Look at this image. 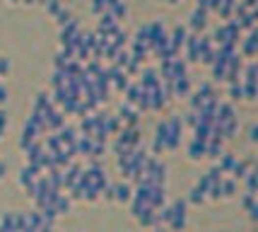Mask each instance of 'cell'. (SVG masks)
<instances>
[{
    "label": "cell",
    "instance_id": "14",
    "mask_svg": "<svg viewBox=\"0 0 258 232\" xmlns=\"http://www.w3.org/2000/svg\"><path fill=\"white\" fill-rule=\"evenodd\" d=\"M56 20H58V25H60V27H65V25H68V22H73L75 17H73V12H70L68 7H60V12L56 15Z\"/></svg>",
    "mask_w": 258,
    "mask_h": 232
},
{
    "label": "cell",
    "instance_id": "12",
    "mask_svg": "<svg viewBox=\"0 0 258 232\" xmlns=\"http://www.w3.org/2000/svg\"><path fill=\"white\" fill-rule=\"evenodd\" d=\"M210 68H212V78H215V80H225V75H227V63L215 60Z\"/></svg>",
    "mask_w": 258,
    "mask_h": 232
},
{
    "label": "cell",
    "instance_id": "9",
    "mask_svg": "<svg viewBox=\"0 0 258 232\" xmlns=\"http://www.w3.org/2000/svg\"><path fill=\"white\" fill-rule=\"evenodd\" d=\"M188 157L193 160V162H198V160H203L205 157V143H201V141H191V145H188Z\"/></svg>",
    "mask_w": 258,
    "mask_h": 232
},
{
    "label": "cell",
    "instance_id": "3",
    "mask_svg": "<svg viewBox=\"0 0 258 232\" xmlns=\"http://www.w3.org/2000/svg\"><path fill=\"white\" fill-rule=\"evenodd\" d=\"M133 199V189L128 181H121V184H111V201L118 203H128Z\"/></svg>",
    "mask_w": 258,
    "mask_h": 232
},
{
    "label": "cell",
    "instance_id": "5",
    "mask_svg": "<svg viewBox=\"0 0 258 232\" xmlns=\"http://www.w3.org/2000/svg\"><path fill=\"white\" fill-rule=\"evenodd\" d=\"M191 92V78L183 75V78H174L172 80V97H186Z\"/></svg>",
    "mask_w": 258,
    "mask_h": 232
},
{
    "label": "cell",
    "instance_id": "2",
    "mask_svg": "<svg viewBox=\"0 0 258 232\" xmlns=\"http://www.w3.org/2000/svg\"><path fill=\"white\" fill-rule=\"evenodd\" d=\"M256 44H258V36H256V29H254V31H249L246 39H241V41L236 44V46H239V56L254 58L256 56Z\"/></svg>",
    "mask_w": 258,
    "mask_h": 232
},
{
    "label": "cell",
    "instance_id": "13",
    "mask_svg": "<svg viewBox=\"0 0 258 232\" xmlns=\"http://www.w3.org/2000/svg\"><path fill=\"white\" fill-rule=\"evenodd\" d=\"M186 203H193V205H201V203H205V194H203L198 186H193L191 189V196L186 199Z\"/></svg>",
    "mask_w": 258,
    "mask_h": 232
},
{
    "label": "cell",
    "instance_id": "7",
    "mask_svg": "<svg viewBox=\"0 0 258 232\" xmlns=\"http://www.w3.org/2000/svg\"><path fill=\"white\" fill-rule=\"evenodd\" d=\"M186 39H188V31H186V27H181V25H176V27H174V31L169 34V44H172L176 51H181V49H183Z\"/></svg>",
    "mask_w": 258,
    "mask_h": 232
},
{
    "label": "cell",
    "instance_id": "20",
    "mask_svg": "<svg viewBox=\"0 0 258 232\" xmlns=\"http://www.w3.org/2000/svg\"><path fill=\"white\" fill-rule=\"evenodd\" d=\"M256 138H258V128H256V123H251V128H249V141L256 143Z\"/></svg>",
    "mask_w": 258,
    "mask_h": 232
},
{
    "label": "cell",
    "instance_id": "23",
    "mask_svg": "<svg viewBox=\"0 0 258 232\" xmlns=\"http://www.w3.org/2000/svg\"><path fill=\"white\" fill-rule=\"evenodd\" d=\"M36 2H39V5H44V7L49 5V0H36Z\"/></svg>",
    "mask_w": 258,
    "mask_h": 232
},
{
    "label": "cell",
    "instance_id": "19",
    "mask_svg": "<svg viewBox=\"0 0 258 232\" xmlns=\"http://www.w3.org/2000/svg\"><path fill=\"white\" fill-rule=\"evenodd\" d=\"M5 126H7V112H5V109H0V133L5 131Z\"/></svg>",
    "mask_w": 258,
    "mask_h": 232
},
{
    "label": "cell",
    "instance_id": "22",
    "mask_svg": "<svg viewBox=\"0 0 258 232\" xmlns=\"http://www.w3.org/2000/svg\"><path fill=\"white\" fill-rule=\"evenodd\" d=\"M5 172H7V167H5V162H0V181L5 179Z\"/></svg>",
    "mask_w": 258,
    "mask_h": 232
},
{
    "label": "cell",
    "instance_id": "21",
    "mask_svg": "<svg viewBox=\"0 0 258 232\" xmlns=\"http://www.w3.org/2000/svg\"><path fill=\"white\" fill-rule=\"evenodd\" d=\"M7 102V87L0 85V109H2V104Z\"/></svg>",
    "mask_w": 258,
    "mask_h": 232
},
{
    "label": "cell",
    "instance_id": "10",
    "mask_svg": "<svg viewBox=\"0 0 258 232\" xmlns=\"http://www.w3.org/2000/svg\"><path fill=\"white\" fill-rule=\"evenodd\" d=\"M220 186H222V199H232V196L236 194V181H234L232 176H225Z\"/></svg>",
    "mask_w": 258,
    "mask_h": 232
},
{
    "label": "cell",
    "instance_id": "4",
    "mask_svg": "<svg viewBox=\"0 0 258 232\" xmlns=\"http://www.w3.org/2000/svg\"><path fill=\"white\" fill-rule=\"evenodd\" d=\"M188 27L193 29L196 34H201L203 29L207 27V10H203V7H196V10L191 12V17H188Z\"/></svg>",
    "mask_w": 258,
    "mask_h": 232
},
{
    "label": "cell",
    "instance_id": "15",
    "mask_svg": "<svg viewBox=\"0 0 258 232\" xmlns=\"http://www.w3.org/2000/svg\"><path fill=\"white\" fill-rule=\"evenodd\" d=\"M230 97H232V99H241V97H244L241 83H232V85H230Z\"/></svg>",
    "mask_w": 258,
    "mask_h": 232
},
{
    "label": "cell",
    "instance_id": "6",
    "mask_svg": "<svg viewBox=\"0 0 258 232\" xmlns=\"http://www.w3.org/2000/svg\"><path fill=\"white\" fill-rule=\"evenodd\" d=\"M198 36L201 34H191L186 39V44H183V49H186V63H196L198 60Z\"/></svg>",
    "mask_w": 258,
    "mask_h": 232
},
{
    "label": "cell",
    "instance_id": "16",
    "mask_svg": "<svg viewBox=\"0 0 258 232\" xmlns=\"http://www.w3.org/2000/svg\"><path fill=\"white\" fill-rule=\"evenodd\" d=\"M92 12H94V15L106 12V0H92Z\"/></svg>",
    "mask_w": 258,
    "mask_h": 232
},
{
    "label": "cell",
    "instance_id": "8",
    "mask_svg": "<svg viewBox=\"0 0 258 232\" xmlns=\"http://www.w3.org/2000/svg\"><path fill=\"white\" fill-rule=\"evenodd\" d=\"M53 210H56V215L68 213V210H70V196H65V194L58 191L56 196H53Z\"/></svg>",
    "mask_w": 258,
    "mask_h": 232
},
{
    "label": "cell",
    "instance_id": "17",
    "mask_svg": "<svg viewBox=\"0 0 258 232\" xmlns=\"http://www.w3.org/2000/svg\"><path fill=\"white\" fill-rule=\"evenodd\" d=\"M60 7H63V2H60V0H49V5H46V10H49L53 17L60 12Z\"/></svg>",
    "mask_w": 258,
    "mask_h": 232
},
{
    "label": "cell",
    "instance_id": "18",
    "mask_svg": "<svg viewBox=\"0 0 258 232\" xmlns=\"http://www.w3.org/2000/svg\"><path fill=\"white\" fill-rule=\"evenodd\" d=\"M7 73H10V60L0 58V75H7Z\"/></svg>",
    "mask_w": 258,
    "mask_h": 232
},
{
    "label": "cell",
    "instance_id": "11",
    "mask_svg": "<svg viewBox=\"0 0 258 232\" xmlns=\"http://www.w3.org/2000/svg\"><path fill=\"white\" fill-rule=\"evenodd\" d=\"M135 44H143V46H150V25H143V27L135 29Z\"/></svg>",
    "mask_w": 258,
    "mask_h": 232
},
{
    "label": "cell",
    "instance_id": "1",
    "mask_svg": "<svg viewBox=\"0 0 258 232\" xmlns=\"http://www.w3.org/2000/svg\"><path fill=\"white\" fill-rule=\"evenodd\" d=\"M186 210H188V203L186 199H176L169 205V220H167V228L174 232H181L186 228Z\"/></svg>",
    "mask_w": 258,
    "mask_h": 232
}]
</instances>
